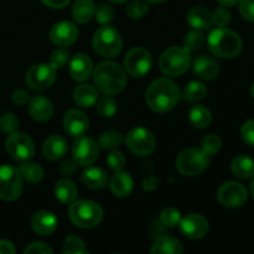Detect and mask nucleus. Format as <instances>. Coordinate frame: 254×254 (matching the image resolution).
<instances>
[{
    "label": "nucleus",
    "mask_w": 254,
    "mask_h": 254,
    "mask_svg": "<svg viewBox=\"0 0 254 254\" xmlns=\"http://www.w3.org/2000/svg\"><path fill=\"white\" fill-rule=\"evenodd\" d=\"M122 141H123V135L119 131L107 130L99 135L98 145L103 150H113L121 145Z\"/></svg>",
    "instance_id": "nucleus-34"
},
{
    "label": "nucleus",
    "mask_w": 254,
    "mask_h": 254,
    "mask_svg": "<svg viewBox=\"0 0 254 254\" xmlns=\"http://www.w3.org/2000/svg\"><path fill=\"white\" fill-rule=\"evenodd\" d=\"M98 99V92L91 84H81L73 91V101L82 108H91Z\"/></svg>",
    "instance_id": "nucleus-26"
},
{
    "label": "nucleus",
    "mask_w": 254,
    "mask_h": 254,
    "mask_svg": "<svg viewBox=\"0 0 254 254\" xmlns=\"http://www.w3.org/2000/svg\"><path fill=\"white\" fill-rule=\"evenodd\" d=\"M55 195L62 203H72L77 197V188L68 179L57 181L55 186Z\"/></svg>",
    "instance_id": "nucleus-30"
},
{
    "label": "nucleus",
    "mask_w": 254,
    "mask_h": 254,
    "mask_svg": "<svg viewBox=\"0 0 254 254\" xmlns=\"http://www.w3.org/2000/svg\"><path fill=\"white\" fill-rule=\"evenodd\" d=\"M78 37V29L73 22L60 21L50 30V40L57 46H69Z\"/></svg>",
    "instance_id": "nucleus-17"
},
{
    "label": "nucleus",
    "mask_w": 254,
    "mask_h": 254,
    "mask_svg": "<svg viewBox=\"0 0 254 254\" xmlns=\"http://www.w3.org/2000/svg\"><path fill=\"white\" fill-rule=\"evenodd\" d=\"M25 253H31V254H51L52 250L46 245V243L42 242H34L29 246V247L25 248Z\"/></svg>",
    "instance_id": "nucleus-48"
},
{
    "label": "nucleus",
    "mask_w": 254,
    "mask_h": 254,
    "mask_svg": "<svg viewBox=\"0 0 254 254\" xmlns=\"http://www.w3.org/2000/svg\"><path fill=\"white\" fill-rule=\"evenodd\" d=\"M191 64L190 52L184 47L173 46L163 52L159 59V68L165 76L178 77L185 73Z\"/></svg>",
    "instance_id": "nucleus-5"
},
{
    "label": "nucleus",
    "mask_w": 254,
    "mask_h": 254,
    "mask_svg": "<svg viewBox=\"0 0 254 254\" xmlns=\"http://www.w3.org/2000/svg\"><path fill=\"white\" fill-rule=\"evenodd\" d=\"M248 198V191L242 184L236 181H227L222 184L217 190V200L225 207L236 208L246 203Z\"/></svg>",
    "instance_id": "nucleus-11"
},
{
    "label": "nucleus",
    "mask_w": 254,
    "mask_h": 254,
    "mask_svg": "<svg viewBox=\"0 0 254 254\" xmlns=\"http://www.w3.org/2000/svg\"><path fill=\"white\" fill-rule=\"evenodd\" d=\"M251 94H252V97L254 98V83L252 84V87H251Z\"/></svg>",
    "instance_id": "nucleus-56"
},
{
    "label": "nucleus",
    "mask_w": 254,
    "mask_h": 254,
    "mask_svg": "<svg viewBox=\"0 0 254 254\" xmlns=\"http://www.w3.org/2000/svg\"><path fill=\"white\" fill-rule=\"evenodd\" d=\"M5 148L7 154L17 161L30 160L35 155L34 141L25 133L14 131L9 134L5 141Z\"/></svg>",
    "instance_id": "nucleus-9"
},
{
    "label": "nucleus",
    "mask_w": 254,
    "mask_h": 254,
    "mask_svg": "<svg viewBox=\"0 0 254 254\" xmlns=\"http://www.w3.org/2000/svg\"><path fill=\"white\" fill-rule=\"evenodd\" d=\"M190 122L192 123L193 127L198 129H205L210 126V123L212 122V116H211V112L208 111V108H206L205 106H195L191 108L190 111Z\"/></svg>",
    "instance_id": "nucleus-32"
},
{
    "label": "nucleus",
    "mask_w": 254,
    "mask_h": 254,
    "mask_svg": "<svg viewBox=\"0 0 254 254\" xmlns=\"http://www.w3.org/2000/svg\"><path fill=\"white\" fill-rule=\"evenodd\" d=\"M231 171L238 179H251L254 176V160L247 155H240L231 163Z\"/></svg>",
    "instance_id": "nucleus-28"
},
{
    "label": "nucleus",
    "mask_w": 254,
    "mask_h": 254,
    "mask_svg": "<svg viewBox=\"0 0 254 254\" xmlns=\"http://www.w3.org/2000/svg\"><path fill=\"white\" fill-rule=\"evenodd\" d=\"M240 0H217V2L220 5L225 7H231V6H235L236 4H238Z\"/></svg>",
    "instance_id": "nucleus-53"
},
{
    "label": "nucleus",
    "mask_w": 254,
    "mask_h": 254,
    "mask_svg": "<svg viewBox=\"0 0 254 254\" xmlns=\"http://www.w3.org/2000/svg\"><path fill=\"white\" fill-rule=\"evenodd\" d=\"M31 226L36 233L41 236H49L57 230L59 221L56 216L50 211H40L35 213L31 220Z\"/></svg>",
    "instance_id": "nucleus-20"
},
{
    "label": "nucleus",
    "mask_w": 254,
    "mask_h": 254,
    "mask_svg": "<svg viewBox=\"0 0 254 254\" xmlns=\"http://www.w3.org/2000/svg\"><path fill=\"white\" fill-rule=\"evenodd\" d=\"M210 164V156L196 148L181 151L176 159V168L183 175L196 176L202 173Z\"/></svg>",
    "instance_id": "nucleus-7"
},
{
    "label": "nucleus",
    "mask_w": 254,
    "mask_h": 254,
    "mask_svg": "<svg viewBox=\"0 0 254 254\" xmlns=\"http://www.w3.org/2000/svg\"><path fill=\"white\" fill-rule=\"evenodd\" d=\"M68 146H67L66 139L61 135H51L44 141L42 145V153L45 158L49 160H60L66 155Z\"/></svg>",
    "instance_id": "nucleus-21"
},
{
    "label": "nucleus",
    "mask_w": 254,
    "mask_h": 254,
    "mask_svg": "<svg viewBox=\"0 0 254 254\" xmlns=\"http://www.w3.org/2000/svg\"><path fill=\"white\" fill-rule=\"evenodd\" d=\"M68 216L71 222L79 228H92L99 225L103 211L98 203L89 200L73 201L69 206Z\"/></svg>",
    "instance_id": "nucleus-4"
},
{
    "label": "nucleus",
    "mask_w": 254,
    "mask_h": 254,
    "mask_svg": "<svg viewBox=\"0 0 254 254\" xmlns=\"http://www.w3.org/2000/svg\"><path fill=\"white\" fill-rule=\"evenodd\" d=\"M250 191H251V195H252V197L254 198V176H253L252 181H251V184H250Z\"/></svg>",
    "instance_id": "nucleus-54"
},
{
    "label": "nucleus",
    "mask_w": 254,
    "mask_h": 254,
    "mask_svg": "<svg viewBox=\"0 0 254 254\" xmlns=\"http://www.w3.org/2000/svg\"><path fill=\"white\" fill-rule=\"evenodd\" d=\"M69 60V52L66 49H57L52 52L51 57H50V64L56 68H62L66 66V64Z\"/></svg>",
    "instance_id": "nucleus-42"
},
{
    "label": "nucleus",
    "mask_w": 254,
    "mask_h": 254,
    "mask_svg": "<svg viewBox=\"0 0 254 254\" xmlns=\"http://www.w3.org/2000/svg\"><path fill=\"white\" fill-rule=\"evenodd\" d=\"M109 186H111L112 192L117 197H127L133 191V179H131V176L128 173L119 170L112 176L111 181H109Z\"/></svg>",
    "instance_id": "nucleus-24"
},
{
    "label": "nucleus",
    "mask_w": 254,
    "mask_h": 254,
    "mask_svg": "<svg viewBox=\"0 0 254 254\" xmlns=\"http://www.w3.org/2000/svg\"><path fill=\"white\" fill-rule=\"evenodd\" d=\"M153 59L150 52L141 47L131 49L124 57V68L130 76L143 77L150 71Z\"/></svg>",
    "instance_id": "nucleus-12"
},
{
    "label": "nucleus",
    "mask_w": 254,
    "mask_h": 254,
    "mask_svg": "<svg viewBox=\"0 0 254 254\" xmlns=\"http://www.w3.org/2000/svg\"><path fill=\"white\" fill-rule=\"evenodd\" d=\"M93 79L97 88L108 96L121 93L127 86L126 71L123 67L112 61L97 64L93 69Z\"/></svg>",
    "instance_id": "nucleus-2"
},
{
    "label": "nucleus",
    "mask_w": 254,
    "mask_h": 254,
    "mask_svg": "<svg viewBox=\"0 0 254 254\" xmlns=\"http://www.w3.org/2000/svg\"><path fill=\"white\" fill-rule=\"evenodd\" d=\"M126 12L127 16L130 17V19L139 20L145 16V14L148 12V5L143 1H139V0H133L127 5Z\"/></svg>",
    "instance_id": "nucleus-39"
},
{
    "label": "nucleus",
    "mask_w": 254,
    "mask_h": 254,
    "mask_svg": "<svg viewBox=\"0 0 254 254\" xmlns=\"http://www.w3.org/2000/svg\"><path fill=\"white\" fill-rule=\"evenodd\" d=\"M11 99L17 106H25L26 103H29L30 94L26 91H24V89H16L11 94Z\"/></svg>",
    "instance_id": "nucleus-49"
},
{
    "label": "nucleus",
    "mask_w": 254,
    "mask_h": 254,
    "mask_svg": "<svg viewBox=\"0 0 254 254\" xmlns=\"http://www.w3.org/2000/svg\"><path fill=\"white\" fill-rule=\"evenodd\" d=\"M15 252H16V250L11 242L0 240V254H14Z\"/></svg>",
    "instance_id": "nucleus-52"
},
{
    "label": "nucleus",
    "mask_w": 254,
    "mask_h": 254,
    "mask_svg": "<svg viewBox=\"0 0 254 254\" xmlns=\"http://www.w3.org/2000/svg\"><path fill=\"white\" fill-rule=\"evenodd\" d=\"M180 89L178 84L168 78L155 79L148 87L145 93V101L149 108L158 113H166L176 107L180 101Z\"/></svg>",
    "instance_id": "nucleus-1"
},
{
    "label": "nucleus",
    "mask_w": 254,
    "mask_h": 254,
    "mask_svg": "<svg viewBox=\"0 0 254 254\" xmlns=\"http://www.w3.org/2000/svg\"><path fill=\"white\" fill-rule=\"evenodd\" d=\"M29 113L35 121L47 122L54 114V106L46 97L34 96L29 101Z\"/></svg>",
    "instance_id": "nucleus-19"
},
{
    "label": "nucleus",
    "mask_w": 254,
    "mask_h": 254,
    "mask_svg": "<svg viewBox=\"0 0 254 254\" xmlns=\"http://www.w3.org/2000/svg\"><path fill=\"white\" fill-rule=\"evenodd\" d=\"M46 6L52 7V9H62V7L67 6L71 0H41Z\"/></svg>",
    "instance_id": "nucleus-51"
},
{
    "label": "nucleus",
    "mask_w": 254,
    "mask_h": 254,
    "mask_svg": "<svg viewBox=\"0 0 254 254\" xmlns=\"http://www.w3.org/2000/svg\"><path fill=\"white\" fill-rule=\"evenodd\" d=\"M205 44V36L200 30H193V31L188 32V35L184 39V49L188 50L189 52L197 51Z\"/></svg>",
    "instance_id": "nucleus-37"
},
{
    "label": "nucleus",
    "mask_w": 254,
    "mask_h": 254,
    "mask_svg": "<svg viewBox=\"0 0 254 254\" xmlns=\"http://www.w3.org/2000/svg\"><path fill=\"white\" fill-rule=\"evenodd\" d=\"M126 144L129 150L135 155L148 156L155 149V138L150 130L138 127L127 134Z\"/></svg>",
    "instance_id": "nucleus-10"
},
{
    "label": "nucleus",
    "mask_w": 254,
    "mask_h": 254,
    "mask_svg": "<svg viewBox=\"0 0 254 254\" xmlns=\"http://www.w3.org/2000/svg\"><path fill=\"white\" fill-rule=\"evenodd\" d=\"M86 246L84 242L77 236H68V237L64 240V246H62V253L67 254H78V253H87Z\"/></svg>",
    "instance_id": "nucleus-38"
},
{
    "label": "nucleus",
    "mask_w": 254,
    "mask_h": 254,
    "mask_svg": "<svg viewBox=\"0 0 254 254\" xmlns=\"http://www.w3.org/2000/svg\"><path fill=\"white\" fill-rule=\"evenodd\" d=\"M183 252L184 248L181 243L170 236H161L156 238L151 247V253L154 254H180Z\"/></svg>",
    "instance_id": "nucleus-27"
},
{
    "label": "nucleus",
    "mask_w": 254,
    "mask_h": 254,
    "mask_svg": "<svg viewBox=\"0 0 254 254\" xmlns=\"http://www.w3.org/2000/svg\"><path fill=\"white\" fill-rule=\"evenodd\" d=\"M117 111H118V103L113 97L108 96V94H106L97 106V112L103 118H112L117 113Z\"/></svg>",
    "instance_id": "nucleus-35"
},
{
    "label": "nucleus",
    "mask_w": 254,
    "mask_h": 254,
    "mask_svg": "<svg viewBox=\"0 0 254 254\" xmlns=\"http://www.w3.org/2000/svg\"><path fill=\"white\" fill-rule=\"evenodd\" d=\"M192 67L196 76L202 79H213L215 77H217L218 72H220V67H218L217 62L211 59V57L205 56V55L196 57Z\"/></svg>",
    "instance_id": "nucleus-22"
},
{
    "label": "nucleus",
    "mask_w": 254,
    "mask_h": 254,
    "mask_svg": "<svg viewBox=\"0 0 254 254\" xmlns=\"http://www.w3.org/2000/svg\"><path fill=\"white\" fill-rule=\"evenodd\" d=\"M56 69L47 64H39L32 66L26 73V83L30 88L44 91L50 88L56 81Z\"/></svg>",
    "instance_id": "nucleus-13"
},
{
    "label": "nucleus",
    "mask_w": 254,
    "mask_h": 254,
    "mask_svg": "<svg viewBox=\"0 0 254 254\" xmlns=\"http://www.w3.org/2000/svg\"><path fill=\"white\" fill-rule=\"evenodd\" d=\"M208 50L215 56L222 59H233L242 51L243 42L240 35L227 27H217L212 30L207 37Z\"/></svg>",
    "instance_id": "nucleus-3"
},
{
    "label": "nucleus",
    "mask_w": 254,
    "mask_h": 254,
    "mask_svg": "<svg viewBox=\"0 0 254 254\" xmlns=\"http://www.w3.org/2000/svg\"><path fill=\"white\" fill-rule=\"evenodd\" d=\"M94 16H96L97 21L102 25H107L111 22L114 17V10L112 9L109 5L102 4L94 11Z\"/></svg>",
    "instance_id": "nucleus-43"
},
{
    "label": "nucleus",
    "mask_w": 254,
    "mask_h": 254,
    "mask_svg": "<svg viewBox=\"0 0 254 254\" xmlns=\"http://www.w3.org/2000/svg\"><path fill=\"white\" fill-rule=\"evenodd\" d=\"M20 174L26 181L31 184H37L44 178V169L36 163H24L19 168Z\"/></svg>",
    "instance_id": "nucleus-33"
},
{
    "label": "nucleus",
    "mask_w": 254,
    "mask_h": 254,
    "mask_svg": "<svg viewBox=\"0 0 254 254\" xmlns=\"http://www.w3.org/2000/svg\"><path fill=\"white\" fill-rule=\"evenodd\" d=\"M72 155L78 165H92L98 158V145L93 139L79 136L72 146Z\"/></svg>",
    "instance_id": "nucleus-14"
},
{
    "label": "nucleus",
    "mask_w": 254,
    "mask_h": 254,
    "mask_svg": "<svg viewBox=\"0 0 254 254\" xmlns=\"http://www.w3.org/2000/svg\"><path fill=\"white\" fill-rule=\"evenodd\" d=\"M17 127H19V121L12 113H5L0 117V130L2 133H14L16 131Z\"/></svg>",
    "instance_id": "nucleus-41"
},
{
    "label": "nucleus",
    "mask_w": 254,
    "mask_h": 254,
    "mask_svg": "<svg viewBox=\"0 0 254 254\" xmlns=\"http://www.w3.org/2000/svg\"><path fill=\"white\" fill-rule=\"evenodd\" d=\"M160 221L163 225L166 226V227H175V226H178L181 221L180 211L176 210V208L174 207L165 208V210L160 213Z\"/></svg>",
    "instance_id": "nucleus-40"
},
{
    "label": "nucleus",
    "mask_w": 254,
    "mask_h": 254,
    "mask_svg": "<svg viewBox=\"0 0 254 254\" xmlns=\"http://www.w3.org/2000/svg\"><path fill=\"white\" fill-rule=\"evenodd\" d=\"M81 179L87 188L94 189V190L103 189L107 185V181H108V176H107L106 171L101 168H97V166L87 168L82 173Z\"/></svg>",
    "instance_id": "nucleus-25"
},
{
    "label": "nucleus",
    "mask_w": 254,
    "mask_h": 254,
    "mask_svg": "<svg viewBox=\"0 0 254 254\" xmlns=\"http://www.w3.org/2000/svg\"><path fill=\"white\" fill-rule=\"evenodd\" d=\"M221 148H222V140L220 136L215 134H208L201 141V150L210 158L216 155L221 150Z\"/></svg>",
    "instance_id": "nucleus-36"
},
{
    "label": "nucleus",
    "mask_w": 254,
    "mask_h": 254,
    "mask_svg": "<svg viewBox=\"0 0 254 254\" xmlns=\"http://www.w3.org/2000/svg\"><path fill=\"white\" fill-rule=\"evenodd\" d=\"M188 22L195 30H208L213 25L212 14L203 6H193L188 12Z\"/></svg>",
    "instance_id": "nucleus-23"
},
{
    "label": "nucleus",
    "mask_w": 254,
    "mask_h": 254,
    "mask_svg": "<svg viewBox=\"0 0 254 254\" xmlns=\"http://www.w3.org/2000/svg\"><path fill=\"white\" fill-rule=\"evenodd\" d=\"M94 11L93 0H76L72 7V16L78 24H86L94 16Z\"/></svg>",
    "instance_id": "nucleus-29"
},
{
    "label": "nucleus",
    "mask_w": 254,
    "mask_h": 254,
    "mask_svg": "<svg viewBox=\"0 0 254 254\" xmlns=\"http://www.w3.org/2000/svg\"><path fill=\"white\" fill-rule=\"evenodd\" d=\"M212 21L218 27H226L231 22V12L225 6L217 7L212 12Z\"/></svg>",
    "instance_id": "nucleus-45"
},
{
    "label": "nucleus",
    "mask_w": 254,
    "mask_h": 254,
    "mask_svg": "<svg viewBox=\"0 0 254 254\" xmlns=\"http://www.w3.org/2000/svg\"><path fill=\"white\" fill-rule=\"evenodd\" d=\"M88 117L79 109H71L64 114V131L72 138L83 136L88 130Z\"/></svg>",
    "instance_id": "nucleus-16"
},
{
    "label": "nucleus",
    "mask_w": 254,
    "mask_h": 254,
    "mask_svg": "<svg viewBox=\"0 0 254 254\" xmlns=\"http://www.w3.org/2000/svg\"><path fill=\"white\" fill-rule=\"evenodd\" d=\"M77 165H78V164H77L73 159H72V160L64 161V163L60 165V173H61L62 175H67V176L73 175V174L77 171Z\"/></svg>",
    "instance_id": "nucleus-50"
},
{
    "label": "nucleus",
    "mask_w": 254,
    "mask_h": 254,
    "mask_svg": "<svg viewBox=\"0 0 254 254\" xmlns=\"http://www.w3.org/2000/svg\"><path fill=\"white\" fill-rule=\"evenodd\" d=\"M111 1H113V2H118V4H121V2L127 1V0H111Z\"/></svg>",
    "instance_id": "nucleus-57"
},
{
    "label": "nucleus",
    "mask_w": 254,
    "mask_h": 254,
    "mask_svg": "<svg viewBox=\"0 0 254 254\" xmlns=\"http://www.w3.org/2000/svg\"><path fill=\"white\" fill-rule=\"evenodd\" d=\"M107 164H108L111 169L119 171L124 168V165H126V156L123 155L122 151L114 150L113 149V150L108 154V156H107Z\"/></svg>",
    "instance_id": "nucleus-44"
},
{
    "label": "nucleus",
    "mask_w": 254,
    "mask_h": 254,
    "mask_svg": "<svg viewBox=\"0 0 254 254\" xmlns=\"http://www.w3.org/2000/svg\"><path fill=\"white\" fill-rule=\"evenodd\" d=\"M22 191V176L19 169L12 165L0 166V198L14 201Z\"/></svg>",
    "instance_id": "nucleus-8"
},
{
    "label": "nucleus",
    "mask_w": 254,
    "mask_h": 254,
    "mask_svg": "<svg viewBox=\"0 0 254 254\" xmlns=\"http://www.w3.org/2000/svg\"><path fill=\"white\" fill-rule=\"evenodd\" d=\"M240 12L247 21L254 22V0H240Z\"/></svg>",
    "instance_id": "nucleus-47"
},
{
    "label": "nucleus",
    "mask_w": 254,
    "mask_h": 254,
    "mask_svg": "<svg viewBox=\"0 0 254 254\" xmlns=\"http://www.w3.org/2000/svg\"><path fill=\"white\" fill-rule=\"evenodd\" d=\"M180 231L185 237L190 240H200L208 232V221L198 213H190L181 218Z\"/></svg>",
    "instance_id": "nucleus-15"
},
{
    "label": "nucleus",
    "mask_w": 254,
    "mask_h": 254,
    "mask_svg": "<svg viewBox=\"0 0 254 254\" xmlns=\"http://www.w3.org/2000/svg\"><path fill=\"white\" fill-rule=\"evenodd\" d=\"M206 94H207V88L205 84L197 81H192L186 84L180 98L189 103H197L205 98Z\"/></svg>",
    "instance_id": "nucleus-31"
},
{
    "label": "nucleus",
    "mask_w": 254,
    "mask_h": 254,
    "mask_svg": "<svg viewBox=\"0 0 254 254\" xmlns=\"http://www.w3.org/2000/svg\"><path fill=\"white\" fill-rule=\"evenodd\" d=\"M69 74L77 82H84L93 72V62L87 55L77 54L69 62Z\"/></svg>",
    "instance_id": "nucleus-18"
},
{
    "label": "nucleus",
    "mask_w": 254,
    "mask_h": 254,
    "mask_svg": "<svg viewBox=\"0 0 254 254\" xmlns=\"http://www.w3.org/2000/svg\"><path fill=\"white\" fill-rule=\"evenodd\" d=\"M123 41L119 32L113 26L104 25L99 27L93 36V49L99 56L106 59L117 57L122 51Z\"/></svg>",
    "instance_id": "nucleus-6"
},
{
    "label": "nucleus",
    "mask_w": 254,
    "mask_h": 254,
    "mask_svg": "<svg viewBox=\"0 0 254 254\" xmlns=\"http://www.w3.org/2000/svg\"><path fill=\"white\" fill-rule=\"evenodd\" d=\"M241 135L247 145L254 148V119L247 121L241 128Z\"/></svg>",
    "instance_id": "nucleus-46"
},
{
    "label": "nucleus",
    "mask_w": 254,
    "mask_h": 254,
    "mask_svg": "<svg viewBox=\"0 0 254 254\" xmlns=\"http://www.w3.org/2000/svg\"><path fill=\"white\" fill-rule=\"evenodd\" d=\"M146 2H149V4H161V2L166 1V0H145Z\"/></svg>",
    "instance_id": "nucleus-55"
}]
</instances>
